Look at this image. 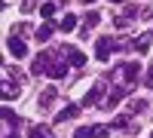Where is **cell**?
<instances>
[{
  "instance_id": "3957f363",
  "label": "cell",
  "mask_w": 153,
  "mask_h": 138,
  "mask_svg": "<svg viewBox=\"0 0 153 138\" xmlns=\"http://www.w3.org/2000/svg\"><path fill=\"white\" fill-rule=\"evenodd\" d=\"M22 83H25V77H22L19 71H12V68L6 65V68H3V89H0L6 101H12V98H19V92H22Z\"/></svg>"
},
{
  "instance_id": "8992f818",
  "label": "cell",
  "mask_w": 153,
  "mask_h": 138,
  "mask_svg": "<svg viewBox=\"0 0 153 138\" xmlns=\"http://www.w3.org/2000/svg\"><path fill=\"white\" fill-rule=\"evenodd\" d=\"M110 52H113V40H110V37H101V40L95 43V58L98 61H107Z\"/></svg>"
},
{
  "instance_id": "cb8c5ba5",
  "label": "cell",
  "mask_w": 153,
  "mask_h": 138,
  "mask_svg": "<svg viewBox=\"0 0 153 138\" xmlns=\"http://www.w3.org/2000/svg\"><path fill=\"white\" fill-rule=\"evenodd\" d=\"M150 138H153V135H150Z\"/></svg>"
},
{
  "instance_id": "ba28073f",
  "label": "cell",
  "mask_w": 153,
  "mask_h": 138,
  "mask_svg": "<svg viewBox=\"0 0 153 138\" xmlns=\"http://www.w3.org/2000/svg\"><path fill=\"white\" fill-rule=\"evenodd\" d=\"M61 55H65V58L71 61L74 68H83V65H86V52H80V49H71V46H65V49H61Z\"/></svg>"
},
{
  "instance_id": "277c9868",
  "label": "cell",
  "mask_w": 153,
  "mask_h": 138,
  "mask_svg": "<svg viewBox=\"0 0 153 138\" xmlns=\"http://www.w3.org/2000/svg\"><path fill=\"white\" fill-rule=\"evenodd\" d=\"M52 61H55V52H40L34 58V65H31V74H49Z\"/></svg>"
},
{
  "instance_id": "44dd1931",
  "label": "cell",
  "mask_w": 153,
  "mask_h": 138,
  "mask_svg": "<svg viewBox=\"0 0 153 138\" xmlns=\"http://www.w3.org/2000/svg\"><path fill=\"white\" fill-rule=\"evenodd\" d=\"M147 107V101H141V98H135V101H132V110H135V114H138V110H144Z\"/></svg>"
},
{
  "instance_id": "9a60e30c",
  "label": "cell",
  "mask_w": 153,
  "mask_h": 138,
  "mask_svg": "<svg viewBox=\"0 0 153 138\" xmlns=\"http://www.w3.org/2000/svg\"><path fill=\"white\" fill-rule=\"evenodd\" d=\"M55 28H58V25H49V22H46V25H40V28H37V40L46 43L49 37H52V31H55Z\"/></svg>"
},
{
  "instance_id": "5bb4252c",
  "label": "cell",
  "mask_w": 153,
  "mask_h": 138,
  "mask_svg": "<svg viewBox=\"0 0 153 138\" xmlns=\"http://www.w3.org/2000/svg\"><path fill=\"white\" fill-rule=\"evenodd\" d=\"M58 31H65V34L76 31V19L71 16V12H68V16H61V22H58Z\"/></svg>"
},
{
  "instance_id": "7c38bea8",
  "label": "cell",
  "mask_w": 153,
  "mask_h": 138,
  "mask_svg": "<svg viewBox=\"0 0 153 138\" xmlns=\"http://www.w3.org/2000/svg\"><path fill=\"white\" fill-rule=\"evenodd\" d=\"M98 22H101V16H98L95 9H89L86 16H83V34H89V31H92V28H95Z\"/></svg>"
},
{
  "instance_id": "7a4b0ae2",
  "label": "cell",
  "mask_w": 153,
  "mask_h": 138,
  "mask_svg": "<svg viewBox=\"0 0 153 138\" xmlns=\"http://www.w3.org/2000/svg\"><path fill=\"white\" fill-rule=\"evenodd\" d=\"M110 80L117 83L123 92H132V89H135V83L141 80V65H138V61H129V65H120L117 71L110 74Z\"/></svg>"
},
{
  "instance_id": "2e32d148",
  "label": "cell",
  "mask_w": 153,
  "mask_h": 138,
  "mask_svg": "<svg viewBox=\"0 0 153 138\" xmlns=\"http://www.w3.org/2000/svg\"><path fill=\"white\" fill-rule=\"evenodd\" d=\"M76 114H80V104H68V107L58 114V123H68V120H74Z\"/></svg>"
},
{
  "instance_id": "ffe728a7",
  "label": "cell",
  "mask_w": 153,
  "mask_h": 138,
  "mask_svg": "<svg viewBox=\"0 0 153 138\" xmlns=\"http://www.w3.org/2000/svg\"><path fill=\"white\" fill-rule=\"evenodd\" d=\"M37 3H40V0H25V3H22V12H34Z\"/></svg>"
},
{
  "instance_id": "30bf717a",
  "label": "cell",
  "mask_w": 153,
  "mask_h": 138,
  "mask_svg": "<svg viewBox=\"0 0 153 138\" xmlns=\"http://www.w3.org/2000/svg\"><path fill=\"white\" fill-rule=\"evenodd\" d=\"M150 40H153V37H150L147 31H144V34H138L135 40H132V49H135V52H141V55H144L147 49H150Z\"/></svg>"
},
{
  "instance_id": "52a82bcc",
  "label": "cell",
  "mask_w": 153,
  "mask_h": 138,
  "mask_svg": "<svg viewBox=\"0 0 153 138\" xmlns=\"http://www.w3.org/2000/svg\"><path fill=\"white\" fill-rule=\"evenodd\" d=\"M16 126H19V117L6 107L3 110V138H16Z\"/></svg>"
},
{
  "instance_id": "603a6c76",
  "label": "cell",
  "mask_w": 153,
  "mask_h": 138,
  "mask_svg": "<svg viewBox=\"0 0 153 138\" xmlns=\"http://www.w3.org/2000/svg\"><path fill=\"white\" fill-rule=\"evenodd\" d=\"M150 19H153V12H150Z\"/></svg>"
},
{
  "instance_id": "8fae6325",
  "label": "cell",
  "mask_w": 153,
  "mask_h": 138,
  "mask_svg": "<svg viewBox=\"0 0 153 138\" xmlns=\"http://www.w3.org/2000/svg\"><path fill=\"white\" fill-rule=\"evenodd\" d=\"M68 65H71V61H65V58H58L55 55V61H52V68H49V77H65V74H68Z\"/></svg>"
},
{
  "instance_id": "9c48e42d",
  "label": "cell",
  "mask_w": 153,
  "mask_h": 138,
  "mask_svg": "<svg viewBox=\"0 0 153 138\" xmlns=\"http://www.w3.org/2000/svg\"><path fill=\"white\" fill-rule=\"evenodd\" d=\"M6 46H9V52L16 55V58H25V55H28V46H25V40H19V37H9Z\"/></svg>"
},
{
  "instance_id": "e0dca14e",
  "label": "cell",
  "mask_w": 153,
  "mask_h": 138,
  "mask_svg": "<svg viewBox=\"0 0 153 138\" xmlns=\"http://www.w3.org/2000/svg\"><path fill=\"white\" fill-rule=\"evenodd\" d=\"M28 138H49V129H43V126H31Z\"/></svg>"
},
{
  "instance_id": "7402d4cb",
  "label": "cell",
  "mask_w": 153,
  "mask_h": 138,
  "mask_svg": "<svg viewBox=\"0 0 153 138\" xmlns=\"http://www.w3.org/2000/svg\"><path fill=\"white\" fill-rule=\"evenodd\" d=\"M110 3H126V0H110Z\"/></svg>"
},
{
  "instance_id": "5b68a950",
  "label": "cell",
  "mask_w": 153,
  "mask_h": 138,
  "mask_svg": "<svg viewBox=\"0 0 153 138\" xmlns=\"http://www.w3.org/2000/svg\"><path fill=\"white\" fill-rule=\"evenodd\" d=\"M110 132V126H80L74 132V138H104Z\"/></svg>"
},
{
  "instance_id": "ac0fdd59",
  "label": "cell",
  "mask_w": 153,
  "mask_h": 138,
  "mask_svg": "<svg viewBox=\"0 0 153 138\" xmlns=\"http://www.w3.org/2000/svg\"><path fill=\"white\" fill-rule=\"evenodd\" d=\"M55 9H58L55 3H43V6H40V16H43V19H52V16H55Z\"/></svg>"
},
{
  "instance_id": "d6986e66",
  "label": "cell",
  "mask_w": 153,
  "mask_h": 138,
  "mask_svg": "<svg viewBox=\"0 0 153 138\" xmlns=\"http://www.w3.org/2000/svg\"><path fill=\"white\" fill-rule=\"evenodd\" d=\"M144 86L153 89V61H150V68H147V74H144Z\"/></svg>"
},
{
  "instance_id": "6da1fadb",
  "label": "cell",
  "mask_w": 153,
  "mask_h": 138,
  "mask_svg": "<svg viewBox=\"0 0 153 138\" xmlns=\"http://www.w3.org/2000/svg\"><path fill=\"white\" fill-rule=\"evenodd\" d=\"M120 98H126V92H123L110 77H101V80H95L92 92L83 98V104H86V107H92V104H95V107H101V110H110L113 104L120 101Z\"/></svg>"
},
{
  "instance_id": "4fadbf2b",
  "label": "cell",
  "mask_w": 153,
  "mask_h": 138,
  "mask_svg": "<svg viewBox=\"0 0 153 138\" xmlns=\"http://www.w3.org/2000/svg\"><path fill=\"white\" fill-rule=\"evenodd\" d=\"M55 95H58V92H55V86H49V89H43V92H40V107H43V110H46V107H52Z\"/></svg>"
}]
</instances>
